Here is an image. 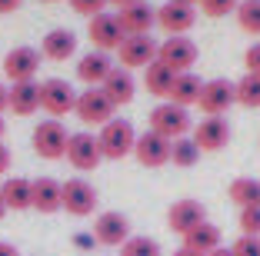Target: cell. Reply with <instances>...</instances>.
Wrapping results in <instances>:
<instances>
[{"label": "cell", "mask_w": 260, "mask_h": 256, "mask_svg": "<svg viewBox=\"0 0 260 256\" xmlns=\"http://www.w3.org/2000/svg\"><path fill=\"white\" fill-rule=\"evenodd\" d=\"M244 67H247V74L260 77V44L247 47V53H244Z\"/></svg>", "instance_id": "cell-37"}, {"label": "cell", "mask_w": 260, "mask_h": 256, "mask_svg": "<svg viewBox=\"0 0 260 256\" xmlns=\"http://www.w3.org/2000/svg\"><path fill=\"white\" fill-rule=\"evenodd\" d=\"M193 23H197V10L190 4H177V0H167L164 7H157V27L170 37H187Z\"/></svg>", "instance_id": "cell-10"}, {"label": "cell", "mask_w": 260, "mask_h": 256, "mask_svg": "<svg viewBox=\"0 0 260 256\" xmlns=\"http://www.w3.org/2000/svg\"><path fill=\"white\" fill-rule=\"evenodd\" d=\"M7 166H10V150L0 143V173H7Z\"/></svg>", "instance_id": "cell-40"}, {"label": "cell", "mask_w": 260, "mask_h": 256, "mask_svg": "<svg viewBox=\"0 0 260 256\" xmlns=\"http://www.w3.org/2000/svg\"><path fill=\"white\" fill-rule=\"evenodd\" d=\"M200 160V147L193 143V136H180V140H174L170 143V163L174 166H193Z\"/></svg>", "instance_id": "cell-29"}, {"label": "cell", "mask_w": 260, "mask_h": 256, "mask_svg": "<svg viewBox=\"0 0 260 256\" xmlns=\"http://www.w3.org/2000/svg\"><path fill=\"white\" fill-rule=\"evenodd\" d=\"M240 0H200V10H204L207 17H227V14H237Z\"/></svg>", "instance_id": "cell-33"}, {"label": "cell", "mask_w": 260, "mask_h": 256, "mask_svg": "<svg viewBox=\"0 0 260 256\" xmlns=\"http://www.w3.org/2000/svg\"><path fill=\"white\" fill-rule=\"evenodd\" d=\"M67 140H70V133L63 130L60 120H44L34 127V153L44 160L67 157Z\"/></svg>", "instance_id": "cell-4"}, {"label": "cell", "mask_w": 260, "mask_h": 256, "mask_svg": "<svg viewBox=\"0 0 260 256\" xmlns=\"http://www.w3.org/2000/svg\"><path fill=\"white\" fill-rule=\"evenodd\" d=\"M70 7H74V14H80V17H97V14H104V7H107V0H70Z\"/></svg>", "instance_id": "cell-35"}, {"label": "cell", "mask_w": 260, "mask_h": 256, "mask_svg": "<svg viewBox=\"0 0 260 256\" xmlns=\"http://www.w3.org/2000/svg\"><path fill=\"white\" fill-rule=\"evenodd\" d=\"M63 210L70 216H90L97 210V190H93V183H87L84 176H74V180L63 183Z\"/></svg>", "instance_id": "cell-12"}, {"label": "cell", "mask_w": 260, "mask_h": 256, "mask_svg": "<svg viewBox=\"0 0 260 256\" xmlns=\"http://www.w3.org/2000/svg\"><path fill=\"white\" fill-rule=\"evenodd\" d=\"M40 106H44L50 117H63V113H74L77 106V90L60 77H50V80L40 83Z\"/></svg>", "instance_id": "cell-9"}, {"label": "cell", "mask_w": 260, "mask_h": 256, "mask_svg": "<svg viewBox=\"0 0 260 256\" xmlns=\"http://www.w3.org/2000/svg\"><path fill=\"white\" fill-rule=\"evenodd\" d=\"M170 143H174V140H167V136H160V133H153V130H147V133L137 136L134 157H137L140 166H150V170H157V166L170 163Z\"/></svg>", "instance_id": "cell-16"}, {"label": "cell", "mask_w": 260, "mask_h": 256, "mask_svg": "<svg viewBox=\"0 0 260 256\" xmlns=\"http://www.w3.org/2000/svg\"><path fill=\"white\" fill-rule=\"evenodd\" d=\"M240 233L244 236H260V206L240 210Z\"/></svg>", "instance_id": "cell-34"}, {"label": "cell", "mask_w": 260, "mask_h": 256, "mask_svg": "<svg viewBox=\"0 0 260 256\" xmlns=\"http://www.w3.org/2000/svg\"><path fill=\"white\" fill-rule=\"evenodd\" d=\"M207 256H234V249H223L220 246V249H214V253H207Z\"/></svg>", "instance_id": "cell-45"}, {"label": "cell", "mask_w": 260, "mask_h": 256, "mask_svg": "<svg viewBox=\"0 0 260 256\" xmlns=\"http://www.w3.org/2000/svg\"><path fill=\"white\" fill-rule=\"evenodd\" d=\"M237 23H240V30H247V33H260V0H240Z\"/></svg>", "instance_id": "cell-32"}, {"label": "cell", "mask_w": 260, "mask_h": 256, "mask_svg": "<svg viewBox=\"0 0 260 256\" xmlns=\"http://www.w3.org/2000/svg\"><path fill=\"white\" fill-rule=\"evenodd\" d=\"M193 143L200 147V153H217L230 143V123L223 117H204L193 127Z\"/></svg>", "instance_id": "cell-15"}, {"label": "cell", "mask_w": 260, "mask_h": 256, "mask_svg": "<svg viewBox=\"0 0 260 256\" xmlns=\"http://www.w3.org/2000/svg\"><path fill=\"white\" fill-rule=\"evenodd\" d=\"M117 17H120V27H123L127 37H134V33H150V27H157V7L147 4V0H137V4L117 10Z\"/></svg>", "instance_id": "cell-19"}, {"label": "cell", "mask_w": 260, "mask_h": 256, "mask_svg": "<svg viewBox=\"0 0 260 256\" xmlns=\"http://www.w3.org/2000/svg\"><path fill=\"white\" fill-rule=\"evenodd\" d=\"M177 4H190V7H193V4H200V0H177Z\"/></svg>", "instance_id": "cell-47"}, {"label": "cell", "mask_w": 260, "mask_h": 256, "mask_svg": "<svg viewBox=\"0 0 260 256\" xmlns=\"http://www.w3.org/2000/svg\"><path fill=\"white\" fill-rule=\"evenodd\" d=\"M200 90H204V80L197 74H177L174 87H170V103L177 106H193L200 100Z\"/></svg>", "instance_id": "cell-26"}, {"label": "cell", "mask_w": 260, "mask_h": 256, "mask_svg": "<svg viewBox=\"0 0 260 256\" xmlns=\"http://www.w3.org/2000/svg\"><path fill=\"white\" fill-rule=\"evenodd\" d=\"M0 196H4L7 210H30L34 206V180L10 176V180L0 183Z\"/></svg>", "instance_id": "cell-23"}, {"label": "cell", "mask_w": 260, "mask_h": 256, "mask_svg": "<svg viewBox=\"0 0 260 256\" xmlns=\"http://www.w3.org/2000/svg\"><path fill=\"white\" fill-rule=\"evenodd\" d=\"M100 90L114 100V106H123V103H130V100H134V93H137V83H134V74H130V70L114 67V74L104 80V87H100Z\"/></svg>", "instance_id": "cell-24"}, {"label": "cell", "mask_w": 260, "mask_h": 256, "mask_svg": "<svg viewBox=\"0 0 260 256\" xmlns=\"http://www.w3.org/2000/svg\"><path fill=\"white\" fill-rule=\"evenodd\" d=\"M234 103H237V83L223 80V77L204 80V90H200L197 106L207 113V117H220V113H227Z\"/></svg>", "instance_id": "cell-5"}, {"label": "cell", "mask_w": 260, "mask_h": 256, "mask_svg": "<svg viewBox=\"0 0 260 256\" xmlns=\"http://www.w3.org/2000/svg\"><path fill=\"white\" fill-rule=\"evenodd\" d=\"M40 70V50L37 47H14V50L4 57V74L10 83H23L34 80Z\"/></svg>", "instance_id": "cell-14"}, {"label": "cell", "mask_w": 260, "mask_h": 256, "mask_svg": "<svg viewBox=\"0 0 260 256\" xmlns=\"http://www.w3.org/2000/svg\"><path fill=\"white\" fill-rule=\"evenodd\" d=\"M0 256H20V253H17L14 243H4V240H0Z\"/></svg>", "instance_id": "cell-42"}, {"label": "cell", "mask_w": 260, "mask_h": 256, "mask_svg": "<svg viewBox=\"0 0 260 256\" xmlns=\"http://www.w3.org/2000/svg\"><path fill=\"white\" fill-rule=\"evenodd\" d=\"M97 143H100L104 160H123L127 153H134V147H137V130H134L130 120H117L114 117L110 123L100 127Z\"/></svg>", "instance_id": "cell-1"}, {"label": "cell", "mask_w": 260, "mask_h": 256, "mask_svg": "<svg viewBox=\"0 0 260 256\" xmlns=\"http://www.w3.org/2000/svg\"><path fill=\"white\" fill-rule=\"evenodd\" d=\"M174 80H177V74L170 67H164L160 60H153L150 67L144 70V87H147V93H153V97H164V100H167Z\"/></svg>", "instance_id": "cell-27"}, {"label": "cell", "mask_w": 260, "mask_h": 256, "mask_svg": "<svg viewBox=\"0 0 260 256\" xmlns=\"http://www.w3.org/2000/svg\"><path fill=\"white\" fill-rule=\"evenodd\" d=\"M110 74H114V60L104 50H90L77 60V80H84L87 87H104Z\"/></svg>", "instance_id": "cell-17"}, {"label": "cell", "mask_w": 260, "mask_h": 256, "mask_svg": "<svg viewBox=\"0 0 260 256\" xmlns=\"http://www.w3.org/2000/svg\"><path fill=\"white\" fill-rule=\"evenodd\" d=\"M157 60L174 74H190V67L197 63V44L190 37H167L157 47Z\"/></svg>", "instance_id": "cell-6"}, {"label": "cell", "mask_w": 260, "mask_h": 256, "mask_svg": "<svg viewBox=\"0 0 260 256\" xmlns=\"http://www.w3.org/2000/svg\"><path fill=\"white\" fill-rule=\"evenodd\" d=\"M40 53H44L47 60H70L77 53V33L74 30H63V27H57V30H50L44 40H40Z\"/></svg>", "instance_id": "cell-20"}, {"label": "cell", "mask_w": 260, "mask_h": 256, "mask_svg": "<svg viewBox=\"0 0 260 256\" xmlns=\"http://www.w3.org/2000/svg\"><path fill=\"white\" fill-rule=\"evenodd\" d=\"M10 106V87H4V83H0V113L7 110Z\"/></svg>", "instance_id": "cell-41"}, {"label": "cell", "mask_w": 260, "mask_h": 256, "mask_svg": "<svg viewBox=\"0 0 260 256\" xmlns=\"http://www.w3.org/2000/svg\"><path fill=\"white\" fill-rule=\"evenodd\" d=\"M44 4H57V0H44Z\"/></svg>", "instance_id": "cell-49"}, {"label": "cell", "mask_w": 260, "mask_h": 256, "mask_svg": "<svg viewBox=\"0 0 260 256\" xmlns=\"http://www.w3.org/2000/svg\"><path fill=\"white\" fill-rule=\"evenodd\" d=\"M230 249H234V256H260V236H244L240 233V240Z\"/></svg>", "instance_id": "cell-36"}, {"label": "cell", "mask_w": 260, "mask_h": 256, "mask_svg": "<svg viewBox=\"0 0 260 256\" xmlns=\"http://www.w3.org/2000/svg\"><path fill=\"white\" fill-rule=\"evenodd\" d=\"M237 103L240 106H250V110H257V106H260V77L244 74L237 80Z\"/></svg>", "instance_id": "cell-30"}, {"label": "cell", "mask_w": 260, "mask_h": 256, "mask_svg": "<svg viewBox=\"0 0 260 256\" xmlns=\"http://www.w3.org/2000/svg\"><path fill=\"white\" fill-rule=\"evenodd\" d=\"M107 4H110V7H130V4H137V0H107Z\"/></svg>", "instance_id": "cell-43"}, {"label": "cell", "mask_w": 260, "mask_h": 256, "mask_svg": "<svg viewBox=\"0 0 260 256\" xmlns=\"http://www.w3.org/2000/svg\"><path fill=\"white\" fill-rule=\"evenodd\" d=\"M230 203H237L240 210H250V206H260V180L253 176H237L227 190Z\"/></svg>", "instance_id": "cell-28"}, {"label": "cell", "mask_w": 260, "mask_h": 256, "mask_svg": "<svg viewBox=\"0 0 260 256\" xmlns=\"http://www.w3.org/2000/svg\"><path fill=\"white\" fill-rule=\"evenodd\" d=\"M34 210H40V213L63 210V183H57L54 176L34 180Z\"/></svg>", "instance_id": "cell-21"}, {"label": "cell", "mask_w": 260, "mask_h": 256, "mask_svg": "<svg viewBox=\"0 0 260 256\" xmlns=\"http://www.w3.org/2000/svg\"><path fill=\"white\" fill-rule=\"evenodd\" d=\"M184 246L187 249H193V253H214V249H220V230H217L214 223H200V226H193L190 233H184Z\"/></svg>", "instance_id": "cell-25"}, {"label": "cell", "mask_w": 260, "mask_h": 256, "mask_svg": "<svg viewBox=\"0 0 260 256\" xmlns=\"http://www.w3.org/2000/svg\"><path fill=\"white\" fill-rule=\"evenodd\" d=\"M207 220V210L200 200H177L174 206L167 210V226L174 230V233H190L193 226H200Z\"/></svg>", "instance_id": "cell-18"}, {"label": "cell", "mask_w": 260, "mask_h": 256, "mask_svg": "<svg viewBox=\"0 0 260 256\" xmlns=\"http://www.w3.org/2000/svg\"><path fill=\"white\" fill-rule=\"evenodd\" d=\"M114 110H117L114 100L100 90V87H87L84 93H77L74 113L80 117V123H87V127H104V123H110L114 120Z\"/></svg>", "instance_id": "cell-2"}, {"label": "cell", "mask_w": 260, "mask_h": 256, "mask_svg": "<svg viewBox=\"0 0 260 256\" xmlns=\"http://www.w3.org/2000/svg\"><path fill=\"white\" fill-rule=\"evenodd\" d=\"M157 40L150 33H134V37H123V44L117 47V57H120V67L123 70H134V67H150L157 60Z\"/></svg>", "instance_id": "cell-8"}, {"label": "cell", "mask_w": 260, "mask_h": 256, "mask_svg": "<svg viewBox=\"0 0 260 256\" xmlns=\"http://www.w3.org/2000/svg\"><path fill=\"white\" fill-rule=\"evenodd\" d=\"M74 243H77L80 249H90V246H93L97 240H93V233H90V236H87V233H80V236H74Z\"/></svg>", "instance_id": "cell-38"}, {"label": "cell", "mask_w": 260, "mask_h": 256, "mask_svg": "<svg viewBox=\"0 0 260 256\" xmlns=\"http://www.w3.org/2000/svg\"><path fill=\"white\" fill-rule=\"evenodd\" d=\"M174 256H204V253H193V249H187V246H180Z\"/></svg>", "instance_id": "cell-44"}, {"label": "cell", "mask_w": 260, "mask_h": 256, "mask_svg": "<svg viewBox=\"0 0 260 256\" xmlns=\"http://www.w3.org/2000/svg\"><path fill=\"white\" fill-rule=\"evenodd\" d=\"M4 130H7V127H4V117H0V140H4Z\"/></svg>", "instance_id": "cell-48"}, {"label": "cell", "mask_w": 260, "mask_h": 256, "mask_svg": "<svg viewBox=\"0 0 260 256\" xmlns=\"http://www.w3.org/2000/svg\"><path fill=\"white\" fill-rule=\"evenodd\" d=\"M87 37H90V44H93V50H104V53H110V50H117V47L123 44V27H120V17L117 14H97V17H90V23H87Z\"/></svg>", "instance_id": "cell-7"}, {"label": "cell", "mask_w": 260, "mask_h": 256, "mask_svg": "<svg viewBox=\"0 0 260 256\" xmlns=\"http://www.w3.org/2000/svg\"><path fill=\"white\" fill-rule=\"evenodd\" d=\"M67 160H70V166L84 170V173H87V170H97L100 160H104L97 136L87 133V130H80V133H70V140H67Z\"/></svg>", "instance_id": "cell-11"}, {"label": "cell", "mask_w": 260, "mask_h": 256, "mask_svg": "<svg viewBox=\"0 0 260 256\" xmlns=\"http://www.w3.org/2000/svg\"><path fill=\"white\" fill-rule=\"evenodd\" d=\"M17 117H30V113L40 110V83L37 80H23L10 87V106Z\"/></svg>", "instance_id": "cell-22"}, {"label": "cell", "mask_w": 260, "mask_h": 256, "mask_svg": "<svg viewBox=\"0 0 260 256\" xmlns=\"http://www.w3.org/2000/svg\"><path fill=\"white\" fill-rule=\"evenodd\" d=\"M120 256H160V243L153 236H130L120 246Z\"/></svg>", "instance_id": "cell-31"}, {"label": "cell", "mask_w": 260, "mask_h": 256, "mask_svg": "<svg viewBox=\"0 0 260 256\" xmlns=\"http://www.w3.org/2000/svg\"><path fill=\"white\" fill-rule=\"evenodd\" d=\"M93 240L100 246H123L130 240V220L117 210H107L93 220Z\"/></svg>", "instance_id": "cell-13"}, {"label": "cell", "mask_w": 260, "mask_h": 256, "mask_svg": "<svg viewBox=\"0 0 260 256\" xmlns=\"http://www.w3.org/2000/svg\"><path fill=\"white\" fill-rule=\"evenodd\" d=\"M150 130L167 136V140H180L190 130V113H187V106H177L170 100H164V103H157L150 110Z\"/></svg>", "instance_id": "cell-3"}, {"label": "cell", "mask_w": 260, "mask_h": 256, "mask_svg": "<svg viewBox=\"0 0 260 256\" xmlns=\"http://www.w3.org/2000/svg\"><path fill=\"white\" fill-rule=\"evenodd\" d=\"M20 4H23V0H0V14H14Z\"/></svg>", "instance_id": "cell-39"}, {"label": "cell", "mask_w": 260, "mask_h": 256, "mask_svg": "<svg viewBox=\"0 0 260 256\" xmlns=\"http://www.w3.org/2000/svg\"><path fill=\"white\" fill-rule=\"evenodd\" d=\"M7 216V203H4V196H0V220Z\"/></svg>", "instance_id": "cell-46"}]
</instances>
